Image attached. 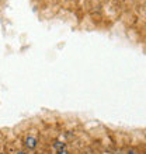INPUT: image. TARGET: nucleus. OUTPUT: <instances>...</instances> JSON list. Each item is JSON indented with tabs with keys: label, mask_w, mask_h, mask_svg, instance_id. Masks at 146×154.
Wrapping results in <instances>:
<instances>
[{
	"label": "nucleus",
	"mask_w": 146,
	"mask_h": 154,
	"mask_svg": "<svg viewBox=\"0 0 146 154\" xmlns=\"http://www.w3.org/2000/svg\"><path fill=\"white\" fill-rule=\"evenodd\" d=\"M36 139L33 137V136H28V137L25 139V147L27 149H30V150H33V149H35L36 147Z\"/></svg>",
	"instance_id": "obj_1"
},
{
	"label": "nucleus",
	"mask_w": 146,
	"mask_h": 154,
	"mask_svg": "<svg viewBox=\"0 0 146 154\" xmlns=\"http://www.w3.org/2000/svg\"><path fill=\"white\" fill-rule=\"evenodd\" d=\"M58 154H69V153H68V151H66L65 149H62V150H59V151H58Z\"/></svg>",
	"instance_id": "obj_2"
},
{
	"label": "nucleus",
	"mask_w": 146,
	"mask_h": 154,
	"mask_svg": "<svg viewBox=\"0 0 146 154\" xmlns=\"http://www.w3.org/2000/svg\"><path fill=\"white\" fill-rule=\"evenodd\" d=\"M128 154H138V153H136V151H134V150H129V151H128Z\"/></svg>",
	"instance_id": "obj_3"
},
{
	"label": "nucleus",
	"mask_w": 146,
	"mask_h": 154,
	"mask_svg": "<svg viewBox=\"0 0 146 154\" xmlns=\"http://www.w3.org/2000/svg\"><path fill=\"white\" fill-rule=\"evenodd\" d=\"M16 154H27V153H24V151H18V153H16Z\"/></svg>",
	"instance_id": "obj_4"
}]
</instances>
